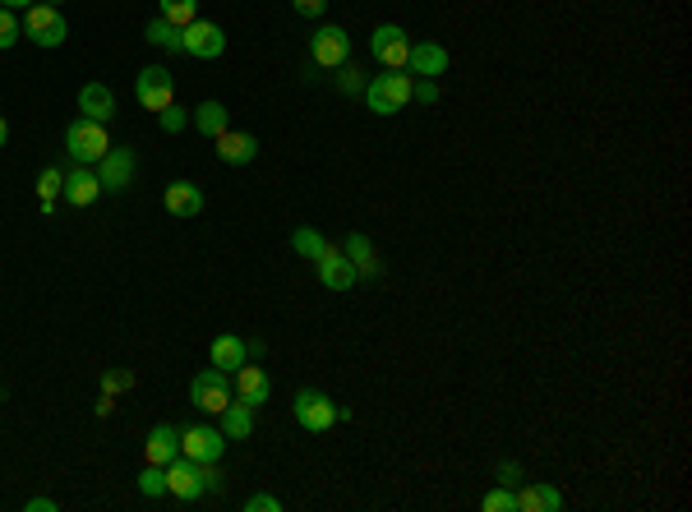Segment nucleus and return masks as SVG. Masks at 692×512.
Returning a JSON list of instances; mask_svg holds the SVG:
<instances>
[{
    "mask_svg": "<svg viewBox=\"0 0 692 512\" xmlns=\"http://www.w3.org/2000/svg\"><path fill=\"white\" fill-rule=\"evenodd\" d=\"M139 494H148V499H162V494H167V466H153V462H148L144 471H139Z\"/></svg>",
    "mask_w": 692,
    "mask_h": 512,
    "instance_id": "29",
    "label": "nucleus"
},
{
    "mask_svg": "<svg viewBox=\"0 0 692 512\" xmlns=\"http://www.w3.org/2000/svg\"><path fill=\"white\" fill-rule=\"evenodd\" d=\"M24 508H28V512H56L60 503H56V499H28Z\"/></svg>",
    "mask_w": 692,
    "mask_h": 512,
    "instance_id": "40",
    "label": "nucleus"
},
{
    "mask_svg": "<svg viewBox=\"0 0 692 512\" xmlns=\"http://www.w3.org/2000/svg\"><path fill=\"white\" fill-rule=\"evenodd\" d=\"M517 480H522V466H517V462H499V485L517 489Z\"/></svg>",
    "mask_w": 692,
    "mask_h": 512,
    "instance_id": "39",
    "label": "nucleus"
},
{
    "mask_svg": "<svg viewBox=\"0 0 692 512\" xmlns=\"http://www.w3.org/2000/svg\"><path fill=\"white\" fill-rule=\"evenodd\" d=\"M517 494V512H559L563 508V494L554 485H522V489H513Z\"/></svg>",
    "mask_w": 692,
    "mask_h": 512,
    "instance_id": "22",
    "label": "nucleus"
},
{
    "mask_svg": "<svg viewBox=\"0 0 692 512\" xmlns=\"http://www.w3.org/2000/svg\"><path fill=\"white\" fill-rule=\"evenodd\" d=\"M93 171H97V180H102V190H111V194L130 190L134 185V148H116V143H111L107 157H102Z\"/></svg>",
    "mask_w": 692,
    "mask_h": 512,
    "instance_id": "10",
    "label": "nucleus"
},
{
    "mask_svg": "<svg viewBox=\"0 0 692 512\" xmlns=\"http://www.w3.org/2000/svg\"><path fill=\"white\" fill-rule=\"evenodd\" d=\"M47 5H60V0H47Z\"/></svg>",
    "mask_w": 692,
    "mask_h": 512,
    "instance_id": "44",
    "label": "nucleus"
},
{
    "mask_svg": "<svg viewBox=\"0 0 692 512\" xmlns=\"http://www.w3.org/2000/svg\"><path fill=\"white\" fill-rule=\"evenodd\" d=\"M370 51L383 70H406V56H411V42H406V28L397 24H379L370 33Z\"/></svg>",
    "mask_w": 692,
    "mask_h": 512,
    "instance_id": "9",
    "label": "nucleus"
},
{
    "mask_svg": "<svg viewBox=\"0 0 692 512\" xmlns=\"http://www.w3.org/2000/svg\"><path fill=\"white\" fill-rule=\"evenodd\" d=\"M5 139H10V125H5V116H0V148H5Z\"/></svg>",
    "mask_w": 692,
    "mask_h": 512,
    "instance_id": "43",
    "label": "nucleus"
},
{
    "mask_svg": "<svg viewBox=\"0 0 692 512\" xmlns=\"http://www.w3.org/2000/svg\"><path fill=\"white\" fill-rule=\"evenodd\" d=\"M134 97H139V107L144 111H162L176 102V74L167 65H144L139 79H134Z\"/></svg>",
    "mask_w": 692,
    "mask_h": 512,
    "instance_id": "5",
    "label": "nucleus"
},
{
    "mask_svg": "<svg viewBox=\"0 0 692 512\" xmlns=\"http://www.w3.org/2000/svg\"><path fill=\"white\" fill-rule=\"evenodd\" d=\"M291 411H296V425L305 429V434H328V429L337 425L333 397L319 393V388H300L296 402H291Z\"/></svg>",
    "mask_w": 692,
    "mask_h": 512,
    "instance_id": "4",
    "label": "nucleus"
},
{
    "mask_svg": "<svg viewBox=\"0 0 692 512\" xmlns=\"http://www.w3.org/2000/svg\"><path fill=\"white\" fill-rule=\"evenodd\" d=\"M79 111H84V120H97V125H107V120H116V93H111L107 84H84L79 88Z\"/></svg>",
    "mask_w": 692,
    "mask_h": 512,
    "instance_id": "18",
    "label": "nucleus"
},
{
    "mask_svg": "<svg viewBox=\"0 0 692 512\" xmlns=\"http://www.w3.org/2000/svg\"><path fill=\"white\" fill-rule=\"evenodd\" d=\"M185 120H190V111H185V107H176V102H171V107H162V111H157V125H162V130H167V134H180V130H185Z\"/></svg>",
    "mask_w": 692,
    "mask_h": 512,
    "instance_id": "32",
    "label": "nucleus"
},
{
    "mask_svg": "<svg viewBox=\"0 0 692 512\" xmlns=\"http://www.w3.org/2000/svg\"><path fill=\"white\" fill-rule=\"evenodd\" d=\"M217 429H222V434H227V439H250V434H254V406H245V402H231L227 406V411H222V425H217Z\"/></svg>",
    "mask_w": 692,
    "mask_h": 512,
    "instance_id": "23",
    "label": "nucleus"
},
{
    "mask_svg": "<svg viewBox=\"0 0 692 512\" xmlns=\"http://www.w3.org/2000/svg\"><path fill=\"white\" fill-rule=\"evenodd\" d=\"M157 14H162L167 24L185 28V24H194V19H199V0H157Z\"/></svg>",
    "mask_w": 692,
    "mask_h": 512,
    "instance_id": "28",
    "label": "nucleus"
},
{
    "mask_svg": "<svg viewBox=\"0 0 692 512\" xmlns=\"http://www.w3.org/2000/svg\"><path fill=\"white\" fill-rule=\"evenodd\" d=\"M130 388H134V374L130 370H107V374H102V393L116 397V393H130Z\"/></svg>",
    "mask_w": 692,
    "mask_h": 512,
    "instance_id": "34",
    "label": "nucleus"
},
{
    "mask_svg": "<svg viewBox=\"0 0 692 512\" xmlns=\"http://www.w3.org/2000/svg\"><path fill=\"white\" fill-rule=\"evenodd\" d=\"M310 56L319 70H342L346 60H351V37H346V28H337V24L319 28L310 37Z\"/></svg>",
    "mask_w": 692,
    "mask_h": 512,
    "instance_id": "8",
    "label": "nucleus"
},
{
    "mask_svg": "<svg viewBox=\"0 0 692 512\" xmlns=\"http://www.w3.org/2000/svg\"><path fill=\"white\" fill-rule=\"evenodd\" d=\"M411 102L434 107V102H439V84H434V79H416V84H411Z\"/></svg>",
    "mask_w": 692,
    "mask_h": 512,
    "instance_id": "35",
    "label": "nucleus"
},
{
    "mask_svg": "<svg viewBox=\"0 0 692 512\" xmlns=\"http://www.w3.org/2000/svg\"><path fill=\"white\" fill-rule=\"evenodd\" d=\"M213 143H217V157H222L227 167H250L254 157H259V139L245 130H222Z\"/></svg>",
    "mask_w": 692,
    "mask_h": 512,
    "instance_id": "15",
    "label": "nucleus"
},
{
    "mask_svg": "<svg viewBox=\"0 0 692 512\" xmlns=\"http://www.w3.org/2000/svg\"><path fill=\"white\" fill-rule=\"evenodd\" d=\"M337 88H342V93H360V88H365V84H360V70L351 65V60L337 70Z\"/></svg>",
    "mask_w": 692,
    "mask_h": 512,
    "instance_id": "36",
    "label": "nucleus"
},
{
    "mask_svg": "<svg viewBox=\"0 0 692 512\" xmlns=\"http://www.w3.org/2000/svg\"><path fill=\"white\" fill-rule=\"evenodd\" d=\"M167 494H176V499H185V503L203 499V494H208V489H203V466L190 462V457L167 462Z\"/></svg>",
    "mask_w": 692,
    "mask_h": 512,
    "instance_id": "13",
    "label": "nucleus"
},
{
    "mask_svg": "<svg viewBox=\"0 0 692 512\" xmlns=\"http://www.w3.org/2000/svg\"><path fill=\"white\" fill-rule=\"evenodd\" d=\"M65 190V167H47L37 176V194H42V213H56V199Z\"/></svg>",
    "mask_w": 692,
    "mask_h": 512,
    "instance_id": "27",
    "label": "nucleus"
},
{
    "mask_svg": "<svg viewBox=\"0 0 692 512\" xmlns=\"http://www.w3.org/2000/svg\"><path fill=\"white\" fill-rule=\"evenodd\" d=\"M245 512H282V499H273V494H250Z\"/></svg>",
    "mask_w": 692,
    "mask_h": 512,
    "instance_id": "37",
    "label": "nucleus"
},
{
    "mask_svg": "<svg viewBox=\"0 0 692 512\" xmlns=\"http://www.w3.org/2000/svg\"><path fill=\"white\" fill-rule=\"evenodd\" d=\"M28 5H37V0H0V10H28Z\"/></svg>",
    "mask_w": 692,
    "mask_h": 512,
    "instance_id": "42",
    "label": "nucleus"
},
{
    "mask_svg": "<svg viewBox=\"0 0 692 512\" xmlns=\"http://www.w3.org/2000/svg\"><path fill=\"white\" fill-rule=\"evenodd\" d=\"M231 397H236V402H245V406H254V411H259L263 402H268V397H273V383H268V370H259V365H250V360H245V365H240L236 374H231Z\"/></svg>",
    "mask_w": 692,
    "mask_h": 512,
    "instance_id": "12",
    "label": "nucleus"
},
{
    "mask_svg": "<svg viewBox=\"0 0 692 512\" xmlns=\"http://www.w3.org/2000/svg\"><path fill=\"white\" fill-rule=\"evenodd\" d=\"M342 254H346V259H351V268H356L360 277H365V273H370V277L379 273V259H374V245H370V240H365V236H360V231H356V236H346Z\"/></svg>",
    "mask_w": 692,
    "mask_h": 512,
    "instance_id": "25",
    "label": "nucleus"
},
{
    "mask_svg": "<svg viewBox=\"0 0 692 512\" xmlns=\"http://www.w3.org/2000/svg\"><path fill=\"white\" fill-rule=\"evenodd\" d=\"M208 360H213L222 374H236L240 365L250 360V342H245V337H236V333H222L213 346H208Z\"/></svg>",
    "mask_w": 692,
    "mask_h": 512,
    "instance_id": "20",
    "label": "nucleus"
},
{
    "mask_svg": "<svg viewBox=\"0 0 692 512\" xmlns=\"http://www.w3.org/2000/svg\"><path fill=\"white\" fill-rule=\"evenodd\" d=\"M24 33L33 37L37 47L56 51L65 37H70V19L60 14V5H28V19H24Z\"/></svg>",
    "mask_w": 692,
    "mask_h": 512,
    "instance_id": "6",
    "label": "nucleus"
},
{
    "mask_svg": "<svg viewBox=\"0 0 692 512\" xmlns=\"http://www.w3.org/2000/svg\"><path fill=\"white\" fill-rule=\"evenodd\" d=\"M314 268H319V282L328 286V291H351V286L360 282V273L351 268V259H346L342 250H333V245L314 259Z\"/></svg>",
    "mask_w": 692,
    "mask_h": 512,
    "instance_id": "14",
    "label": "nucleus"
},
{
    "mask_svg": "<svg viewBox=\"0 0 692 512\" xmlns=\"http://www.w3.org/2000/svg\"><path fill=\"white\" fill-rule=\"evenodd\" d=\"M180 457V429L176 425H153L144 439V462L153 466H167Z\"/></svg>",
    "mask_w": 692,
    "mask_h": 512,
    "instance_id": "19",
    "label": "nucleus"
},
{
    "mask_svg": "<svg viewBox=\"0 0 692 512\" xmlns=\"http://www.w3.org/2000/svg\"><path fill=\"white\" fill-rule=\"evenodd\" d=\"M65 203L70 208H93L97 203V194H102V180H97V171L93 167H70L65 171Z\"/></svg>",
    "mask_w": 692,
    "mask_h": 512,
    "instance_id": "16",
    "label": "nucleus"
},
{
    "mask_svg": "<svg viewBox=\"0 0 692 512\" xmlns=\"http://www.w3.org/2000/svg\"><path fill=\"white\" fill-rule=\"evenodd\" d=\"M162 203H167L171 217H199L203 213V190L194 185V180H171L167 194H162Z\"/></svg>",
    "mask_w": 692,
    "mask_h": 512,
    "instance_id": "21",
    "label": "nucleus"
},
{
    "mask_svg": "<svg viewBox=\"0 0 692 512\" xmlns=\"http://www.w3.org/2000/svg\"><path fill=\"white\" fill-rule=\"evenodd\" d=\"M107 148H111V134H107V125H97V120L79 116L70 130H65V153H70L74 167H97V162L107 157Z\"/></svg>",
    "mask_w": 692,
    "mask_h": 512,
    "instance_id": "1",
    "label": "nucleus"
},
{
    "mask_svg": "<svg viewBox=\"0 0 692 512\" xmlns=\"http://www.w3.org/2000/svg\"><path fill=\"white\" fill-rule=\"evenodd\" d=\"M93 411H97V416H111V411H116V397H111V393H102V397H97V406H93Z\"/></svg>",
    "mask_w": 692,
    "mask_h": 512,
    "instance_id": "41",
    "label": "nucleus"
},
{
    "mask_svg": "<svg viewBox=\"0 0 692 512\" xmlns=\"http://www.w3.org/2000/svg\"><path fill=\"white\" fill-rule=\"evenodd\" d=\"M291 245H296V254H305V259H319V254L328 250V240H323L314 227H300L296 236H291Z\"/></svg>",
    "mask_w": 692,
    "mask_h": 512,
    "instance_id": "30",
    "label": "nucleus"
},
{
    "mask_svg": "<svg viewBox=\"0 0 692 512\" xmlns=\"http://www.w3.org/2000/svg\"><path fill=\"white\" fill-rule=\"evenodd\" d=\"M365 102H370L374 116H397V111H406V102H411V74H379V79H370L365 84Z\"/></svg>",
    "mask_w": 692,
    "mask_h": 512,
    "instance_id": "3",
    "label": "nucleus"
},
{
    "mask_svg": "<svg viewBox=\"0 0 692 512\" xmlns=\"http://www.w3.org/2000/svg\"><path fill=\"white\" fill-rule=\"evenodd\" d=\"M227 120H231V111L222 107V102H199V107H194V125H199V134H208V139H217V134L227 130Z\"/></svg>",
    "mask_w": 692,
    "mask_h": 512,
    "instance_id": "26",
    "label": "nucleus"
},
{
    "mask_svg": "<svg viewBox=\"0 0 692 512\" xmlns=\"http://www.w3.org/2000/svg\"><path fill=\"white\" fill-rule=\"evenodd\" d=\"M227 51V33L217 24H208V19H194V24H185V56L194 60H217Z\"/></svg>",
    "mask_w": 692,
    "mask_h": 512,
    "instance_id": "11",
    "label": "nucleus"
},
{
    "mask_svg": "<svg viewBox=\"0 0 692 512\" xmlns=\"http://www.w3.org/2000/svg\"><path fill=\"white\" fill-rule=\"evenodd\" d=\"M406 70L420 74V79H439V74H448V51H443L439 42H411Z\"/></svg>",
    "mask_w": 692,
    "mask_h": 512,
    "instance_id": "17",
    "label": "nucleus"
},
{
    "mask_svg": "<svg viewBox=\"0 0 692 512\" xmlns=\"http://www.w3.org/2000/svg\"><path fill=\"white\" fill-rule=\"evenodd\" d=\"M480 508H485V512H517V494L499 485V489H490V494L480 499Z\"/></svg>",
    "mask_w": 692,
    "mask_h": 512,
    "instance_id": "31",
    "label": "nucleus"
},
{
    "mask_svg": "<svg viewBox=\"0 0 692 512\" xmlns=\"http://www.w3.org/2000/svg\"><path fill=\"white\" fill-rule=\"evenodd\" d=\"M291 5H296L300 19H319V14L328 10V0H291Z\"/></svg>",
    "mask_w": 692,
    "mask_h": 512,
    "instance_id": "38",
    "label": "nucleus"
},
{
    "mask_svg": "<svg viewBox=\"0 0 692 512\" xmlns=\"http://www.w3.org/2000/svg\"><path fill=\"white\" fill-rule=\"evenodd\" d=\"M222 453H227V434L217 425L180 429V457H190V462H222Z\"/></svg>",
    "mask_w": 692,
    "mask_h": 512,
    "instance_id": "7",
    "label": "nucleus"
},
{
    "mask_svg": "<svg viewBox=\"0 0 692 512\" xmlns=\"http://www.w3.org/2000/svg\"><path fill=\"white\" fill-rule=\"evenodd\" d=\"M19 33H24V24L14 19V10H0V51H10L19 42Z\"/></svg>",
    "mask_w": 692,
    "mask_h": 512,
    "instance_id": "33",
    "label": "nucleus"
},
{
    "mask_svg": "<svg viewBox=\"0 0 692 512\" xmlns=\"http://www.w3.org/2000/svg\"><path fill=\"white\" fill-rule=\"evenodd\" d=\"M190 402L194 411H203V416H222L236 397H231V374H222L213 365V370H203L190 379Z\"/></svg>",
    "mask_w": 692,
    "mask_h": 512,
    "instance_id": "2",
    "label": "nucleus"
},
{
    "mask_svg": "<svg viewBox=\"0 0 692 512\" xmlns=\"http://www.w3.org/2000/svg\"><path fill=\"white\" fill-rule=\"evenodd\" d=\"M144 37H148V42H153V47H162V51H180V56H185V28L167 24L162 14H157V19H148Z\"/></svg>",
    "mask_w": 692,
    "mask_h": 512,
    "instance_id": "24",
    "label": "nucleus"
}]
</instances>
